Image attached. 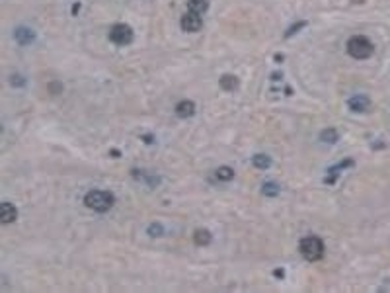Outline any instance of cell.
<instances>
[{
  "label": "cell",
  "instance_id": "obj_1",
  "mask_svg": "<svg viewBox=\"0 0 390 293\" xmlns=\"http://www.w3.org/2000/svg\"><path fill=\"white\" fill-rule=\"evenodd\" d=\"M115 197L111 192H105V190H90L88 194L84 195V203L88 209H94L98 213H103L107 209H111Z\"/></svg>",
  "mask_w": 390,
  "mask_h": 293
},
{
  "label": "cell",
  "instance_id": "obj_2",
  "mask_svg": "<svg viewBox=\"0 0 390 293\" xmlns=\"http://www.w3.org/2000/svg\"><path fill=\"white\" fill-rule=\"evenodd\" d=\"M347 53H349L353 59L363 61V59H369V57L375 53V45H373V41H371L369 37H365V35H353V37H349V41H347Z\"/></svg>",
  "mask_w": 390,
  "mask_h": 293
},
{
  "label": "cell",
  "instance_id": "obj_3",
  "mask_svg": "<svg viewBox=\"0 0 390 293\" xmlns=\"http://www.w3.org/2000/svg\"><path fill=\"white\" fill-rule=\"evenodd\" d=\"M298 250L308 262H318L322 260V256H324V242H322V238L310 234V236H304L300 240Z\"/></svg>",
  "mask_w": 390,
  "mask_h": 293
},
{
  "label": "cell",
  "instance_id": "obj_4",
  "mask_svg": "<svg viewBox=\"0 0 390 293\" xmlns=\"http://www.w3.org/2000/svg\"><path fill=\"white\" fill-rule=\"evenodd\" d=\"M109 39L115 43V45H129L133 41V30H131L127 24H115L111 26L109 30Z\"/></svg>",
  "mask_w": 390,
  "mask_h": 293
},
{
  "label": "cell",
  "instance_id": "obj_5",
  "mask_svg": "<svg viewBox=\"0 0 390 293\" xmlns=\"http://www.w3.org/2000/svg\"><path fill=\"white\" fill-rule=\"evenodd\" d=\"M180 26H182V30L188 33H195L201 30V26H203V20H201V14H195V12H186L184 16H182V22H180Z\"/></svg>",
  "mask_w": 390,
  "mask_h": 293
},
{
  "label": "cell",
  "instance_id": "obj_6",
  "mask_svg": "<svg viewBox=\"0 0 390 293\" xmlns=\"http://www.w3.org/2000/svg\"><path fill=\"white\" fill-rule=\"evenodd\" d=\"M14 39L20 43V45H30L33 39H35V32L28 26H20L14 30Z\"/></svg>",
  "mask_w": 390,
  "mask_h": 293
},
{
  "label": "cell",
  "instance_id": "obj_7",
  "mask_svg": "<svg viewBox=\"0 0 390 293\" xmlns=\"http://www.w3.org/2000/svg\"><path fill=\"white\" fill-rule=\"evenodd\" d=\"M347 106H349L351 112H367L369 106H371V100H369V96H365V94H357V96L349 98Z\"/></svg>",
  "mask_w": 390,
  "mask_h": 293
},
{
  "label": "cell",
  "instance_id": "obj_8",
  "mask_svg": "<svg viewBox=\"0 0 390 293\" xmlns=\"http://www.w3.org/2000/svg\"><path fill=\"white\" fill-rule=\"evenodd\" d=\"M16 217H18V211H16V207H14L12 203L4 201V203L0 205V221H2L4 225H8V223L16 221Z\"/></svg>",
  "mask_w": 390,
  "mask_h": 293
},
{
  "label": "cell",
  "instance_id": "obj_9",
  "mask_svg": "<svg viewBox=\"0 0 390 293\" xmlns=\"http://www.w3.org/2000/svg\"><path fill=\"white\" fill-rule=\"evenodd\" d=\"M195 114V104L192 100H182V102H178L176 104V116L178 117H192Z\"/></svg>",
  "mask_w": 390,
  "mask_h": 293
},
{
  "label": "cell",
  "instance_id": "obj_10",
  "mask_svg": "<svg viewBox=\"0 0 390 293\" xmlns=\"http://www.w3.org/2000/svg\"><path fill=\"white\" fill-rule=\"evenodd\" d=\"M194 240L197 246H207L211 242V233L207 229H197L194 233Z\"/></svg>",
  "mask_w": 390,
  "mask_h": 293
},
{
  "label": "cell",
  "instance_id": "obj_11",
  "mask_svg": "<svg viewBox=\"0 0 390 293\" xmlns=\"http://www.w3.org/2000/svg\"><path fill=\"white\" fill-rule=\"evenodd\" d=\"M209 8V0H190L188 2V10L195 12V14H203Z\"/></svg>",
  "mask_w": 390,
  "mask_h": 293
},
{
  "label": "cell",
  "instance_id": "obj_12",
  "mask_svg": "<svg viewBox=\"0 0 390 293\" xmlns=\"http://www.w3.org/2000/svg\"><path fill=\"white\" fill-rule=\"evenodd\" d=\"M215 178L221 180V182H228V180L234 178V170H232L230 166H219V168L215 170Z\"/></svg>",
  "mask_w": 390,
  "mask_h": 293
},
{
  "label": "cell",
  "instance_id": "obj_13",
  "mask_svg": "<svg viewBox=\"0 0 390 293\" xmlns=\"http://www.w3.org/2000/svg\"><path fill=\"white\" fill-rule=\"evenodd\" d=\"M252 164H254L256 168H260V170H265V168L271 166V159H269L267 155H254V157H252Z\"/></svg>",
  "mask_w": 390,
  "mask_h": 293
},
{
  "label": "cell",
  "instance_id": "obj_14",
  "mask_svg": "<svg viewBox=\"0 0 390 293\" xmlns=\"http://www.w3.org/2000/svg\"><path fill=\"white\" fill-rule=\"evenodd\" d=\"M221 86H223V90H234L236 86H238V78L236 76H232V74H225L223 78H221Z\"/></svg>",
  "mask_w": 390,
  "mask_h": 293
},
{
  "label": "cell",
  "instance_id": "obj_15",
  "mask_svg": "<svg viewBox=\"0 0 390 293\" xmlns=\"http://www.w3.org/2000/svg\"><path fill=\"white\" fill-rule=\"evenodd\" d=\"M279 192H281L279 184H275V182H265L263 184V194L265 195H277Z\"/></svg>",
  "mask_w": 390,
  "mask_h": 293
},
{
  "label": "cell",
  "instance_id": "obj_16",
  "mask_svg": "<svg viewBox=\"0 0 390 293\" xmlns=\"http://www.w3.org/2000/svg\"><path fill=\"white\" fill-rule=\"evenodd\" d=\"M320 139L326 143H336L338 141V131L336 129H324L320 133Z\"/></svg>",
  "mask_w": 390,
  "mask_h": 293
},
{
  "label": "cell",
  "instance_id": "obj_17",
  "mask_svg": "<svg viewBox=\"0 0 390 293\" xmlns=\"http://www.w3.org/2000/svg\"><path fill=\"white\" fill-rule=\"evenodd\" d=\"M10 84L16 88H22V86H26V80L22 74H10Z\"/></svg>",
  "mask_w": 390,
  "mask_h": 293
},
{
  "label": "cell",
  "instance_id": "obj_18",
  "mask_svg": "<svg viewBox=\"0 0 390 293\" xmlns=\"http://www.w3.org/2000/svg\"><path fill=\"white\" fill-rule=\"evenodd\" d=\"M302 26H306V22H300V24H296V26H292V28H289V32L285 33V37H291L292 33H294V32H298V30H300Z\"/></svg>",
  "mask_w": 390,
  "mask_h": 293
}]
</instances>
